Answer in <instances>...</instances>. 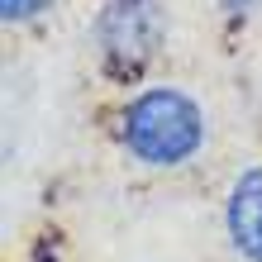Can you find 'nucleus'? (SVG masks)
Returning <instances> with one entry per match:
<instances>
[{"label": "nucleus", "mask_w": 262, "mask_h": 262, "mask_svg": "<svg viewBox=\"0 0 262 262\" xmlns=\"http://www.w3.org/2000/svg\"><path fill=\"white\" fill-rule=\"evenodd\" d=\"M119 143L152 172H177L205 148V110L181 86H143L119 110Z\"/></svg>", "instance_id": "f257e3e1"}, {"label": "nucleus", "mask_w": 262, "mask_h": 262, "mask_svg": "<svg viewBox=\"0 0 262 262\" xmlns=\"http://www.w3.org/2000/svg\"><path fill=\"white\" fill-rule=\"evenodd\" d=\"M96 48L105 57V67L119 76L143 72L167 43V14L158 0H105V10L96 14Z\"/></svg>", "instance_id": "f03ea898"}, {"label": "nucleus", "mask_w": 262, "mask_h": 262, "mask_svg": "<svg viewBox=\"0 0 262 262\" xmlns=\"http://www.w3.org/2000/svg\"><path fill=\"white\" fill-rule=\"evenodd\" d=\"M224 229H229V243H234L238 257L262 262V162L248 167V172L229 186Z\"/></svg>", "instance_id": "7ed1b4c3"}, {"label": "nucleus", "mask_w": 262, "mask_h": 262, "mask_svg": "<svg viewBox=\"0 0 262 262\" xmlns=\"http://www.w3.org/2000/svg\"><path fill=\"white\" fill-rule=\"evenodd\" d=\"M48 5L53 0H0V14H5V24H29V19H38Z\"/></svg>", "instance_id": "20e7f679"}, {"label": "nucleus", "mask_w": 262, "mask_h": 262, "mask_svg": "<svg viewBox=\"0 0 262 262\" xmlns=\"http://www.w3.org/2000/svg\"><path fill=\"white\" fill-rule=\"evenodd\" d=\"M220 10L224 14H253V10H262V0H220Z\"/></svg>", "instance_id": "39448f33"}]
</instances>
